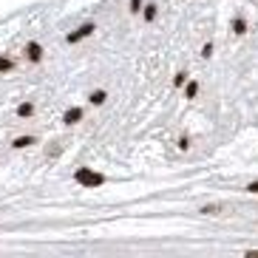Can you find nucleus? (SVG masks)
<instances>
[{
	"label": "nucleus",
	"instance_id": "obj_1",
	"mask_svg": "<svg viewBox=\"0 0 258 258\" xmlns=\"http://www.w3.org/2000/svg\"><path fill=\"white\" fill-rule=\"evenodd\" d=\"M74 179H77L80 184H85V187H97V184H102V182H105L102 176H99V173H94V170H88V167H80Z\"/></svg>",
	"mask_w": 258,
	"mask_h": 258
},
{
	"label": "nucleus",
	"instance_id": "obj_2",
	"mask_svg": "<svg viewBox=\"0 0 258 258\" xmlns=\"http://www.w3.org/2000/svg\"><path fill=\"white\" fill-rule=\"evenodd\" d=\"M91 31H94V26H83L80 31H74V34H71V43H77L80 37H85V34H91Z\"/></svg>",
	"mask_w": 258,
	"mask_h": 258
},
{
	"label": "nucleus",
	"instance_id": "obj_7",
	"mask_svg": "<svg viewBox=\"0 0 258 258\" xmlns=\"http://www.w3.org/2000/svg\"><path fill=\"white\" fill-rule=\"evenodd\" d=\"M26 145H31V137H26V139H17V142H15V148H26Z\"/></svg>",
	"mask_w": 258,
	"mask_h": 258
},
{
	"label": "nucleus",
	"instance_id": "obj_4",
	"mask_svg": "<svg viewBox=\"0 0 258 258\" xmlns=\"http://www.w3.org/2000/svg\"><path fill=\"white\" fill-rule=\"evenodd\" d=\"M40 54H43V51H40V46H37V43H31V46H29V57H31V60H40Z\"/></svg>",
	"mask_w": 258,
	"mask_h": 258
},
{
	"label": "nucleus",
	"instance_id": "obj_11",
	"mask_svg": "<svg viewBox=\"0 0 258 258\" xmlns=\"http://www.w3.org/2000/svg\"><path fill=\"white\" fill-rule=\"evenodd\" d=\"M247 190H250V193H258V182H252V184H250V187H247Z\"/></svg>",
	"mask_w": 258,
	"mask_h": 258
},
{
	"label": "nucleus",
	"instance_id": "obj_3",
	"mask_svg": "<svg viewBox=\"0 0 258 258\" xmlns=\"http://www.w3.org/2000/svg\"><path fill=\"white\" fill-rule=\"evenodd\" d=\"M80 116H83V111H80V108H71L69 114H66V122H69V125H74V122L80 119Z\"/></svg>",
	"mask_w": 258,
	"mask_h": 258
},
{
	"label": "nucleus",
	"instance_id": "obj_10",
	"mask_svg": "<svg viewBox=\"0 0 258 258\" xmlns=\"http://www.w3.org/2000/svg\"><path fill=\"white\" fill-rule=\"evenodd\" d=\"M31 114V105H20V116H29Z\"/></svg>",
	"mask_w": 258,
	"mask_h": 258
},
{
	"label": "nucleus",
	"instance_id": "obj_8",
	"mask_svg": "<svg viewBox=\"0 0 258 258\" xmlns=\"http://www.w3.org/2000/svg\"><path fill=\"white\" fill-rule=\"evenodd\" d=\"M233 29H235V34H244V23H241V20H235Z\"/></svg>",
	"mask_w": 258,
	"mask_h": 258
},
{
	"label": "nucleus",
	"instance_id": "obj_5",
	"mask_svg": "<svg viewBox=\"0 0 258 258\" xmlns=\"http://www.w3.org/2000/svg\"><path fill=\"white\" fill-rule=\"evenodd\" d=\"M196 91H199V85H196V83H190V85H187V99L196 97Z\"/></svg>",
	"mask_w": 258,
	"mask_h": 258
},
{
	"label": "nucleus",
	"instance_id": "obj_6",
	"mask_svg": "<svg viewBox=\"0 0 258 258\" xmlns=\"http://www.w3.org/2000/svg\"><path fill=\"white\" fill-rule=\"evenodd\" d=\"M91 102H97V105H99V102H105V94H102V91H97V94L91 97Z\"/></svg>",
	"mask_w": 258,
	"mask_h": 258
},
{
	"label": "nucleus",
	"instance_id": "obj_9",
	"mask_svg": "<svg viewBox=\"0 0 258 258\" xmlns=\"http://www.w3.org/2000/svg\"><path fill=\"white\" fill-rule=\"evenodd\" d=\"M9 69H12V62H9V60H3V57H0V71H9Z\"/></svg>",
	"mask_w": 258,
	"mask_h": 258
}]
</instances>
